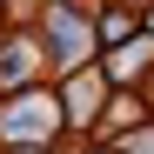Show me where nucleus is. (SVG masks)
<instances>
[{"label": "nucleus", "instance_id": "4", "mask_svg": "<svg viewBox=\"0 0 154 154\" xmlns=\"http://www.w3.org/2000/svg\"><path fill=\"white\" fill-rule=\"evenodd\" d=\"M67 7H81V0H67Z\"/></svg>", "mask_w": 154, "mask_h": 154}, {"label": "nucleus", "instance_id": "1", "mask_svg": "<svg viewBox=\"0 0 154 154\" xmlns=\"http://www.w3.org/2000/svg\"><path fill=\"white\" fill-rule=\"evenodd\" d=\"M100 74H74V87H67V121H94L100 114Z\"/></svg>", "mask_w": 154, "mask_h": 154}, {"label": "nucleus", "instance_id": "3", "mask_svg": "<svg viewBox=\"0 0 154 154\" xmlns=\"http://www.w3.org/2000/svg\"><path fill=\"white\" fill-rule=\"evenodd\" d=\"M127 154H154V134H134V141H127Z\"/></svg>", "mask_w": 154, "mask_h": 154}, {"label": "nucleus", "instance_id": "2", "mask_svg": "<svg viewBox=\"0 0 154 154\" xmlns=\"http://www.w3.org/2000/svg\"><path fill=\"white\" fill-rule=\"evenodd\" d=\"M47 127H54V107L47 100H20L7 114V134H47Z\"/></svg>", "mask_w": 154, "mask_h": 154}]
</instances>
